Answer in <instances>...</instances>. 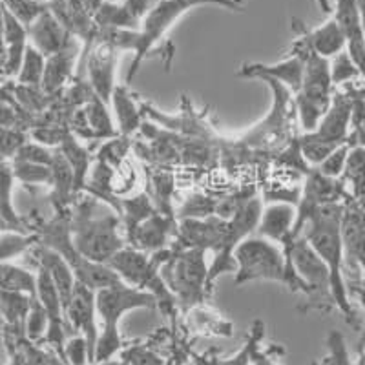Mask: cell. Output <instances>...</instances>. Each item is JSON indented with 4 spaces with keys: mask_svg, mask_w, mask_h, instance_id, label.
I'll use <instances>...</instances> for the list:
<instances>
[{
    "mask_svg": "<svg viewBox=\"0 0 365 365\" xmlns=\"http://www.w3.org/2000/svg\"><path fill=\"white\" fill-rule=\"evenodd\" d=\"M344 205L332 203L319 208L303 228V237L314 249L331 274V294L334 305L353 318V309L349 303L347 287L344 279V243H341L340 221Z\"/></svg>",
    "mask_w": 365,
    "mask_h": 365,
    "instance_id": "6da1fadb",
    "label": "cell"
},
{
    "mask_svg": "<svg viewBox=\"0 0 365 365\" xmlns=\"http://www.w3.org/2000/svg\"><path fill=\"white\" fill-rule=\"evenodd\" d=\"M234 262H236V285L256 282V279H269V282L283 283L291 291H302L307 294L303 282L287 262L285 252L274 245V241L259 236L245 237L234 250Z\"/></svg>",
    "mask_w": 365,
    "mask_h": 365,
    "instance_id": "7a4b0ae2",
    "label": "cell"
},
{
    "mask_svg": "<svg viewBox=\"0 0 365 365\" xmlns=\"http://www.w3.org/2000/svg\"><path fill=\"white\" fill-rule=\"evenodd\" d=\"M96 307L104 322V331L96 345L93 358L104 361L108 360L120 345L119 329H117L120 316L132 311V309L158 307V299L152 292L141 291V289H135V287H130L120 282L115 285L104 287L96 292Z\"/></svg>",
    "mask_w": 365,
    "mask_h": 365,
    "instance_id": "3957f363",
    "label": "cell"
},
{
    "mask_svg": "<svg viewBox=\"0 0 365 365\" xmlns=\"http://www.w3.org/2000/svg\"><path fill=\"white\" fill-rule=\"evenodd\" d=\"M93 201L88 200L86 205H81L73 227L70 228L71 243L75 250L83 257L96 263L110 262L120 249H125V241L119 236V217L103 216L93 217Z\"/></svg>",
    "mask_w": 365,
    "mask_h": 365,
    "instance_id": "277c9868",
    "label": "cell"
},
{
    "mask_svg": "<svg viewBox=\"0 0 365 365\" xmlns=\"http://www.w3.org/2000/svg\"><path fill=\"white\" fill-rule=\"evenodd\" d=\"M207 249L190 247L172 252L170 259L161 267V278L175 292L182 307H192L203 299L208 287Z\"/></svg>",
    "mask_w": 365,
    "mask_h": 365,
    "instance_id": "5b68a950",
    "label": "cell"
},
{
    "mask_svg": "<svg viewBox=\"0 0 365 365\" xmlns=\"http://www.w3.org/2000/svg\"><path fill=\"white\" fill-rule=\"evenodd\" d=\"M203 4H220L232 8V0H161L152 11L143 19V28L137 31V46H135V58L132 63L128 81L132 79L135 71L139 70V64L148 53L150 48L166 35V31L175 24L182 13H187L194 6Z\"/></svg>",
    "mask_w": 365,
    "mask_h": 365,
    "instance_id": "8992f818",
    "label": "cell"
},
{
    "mask_svg": "<svg viewBox=\"0 0 365 365\" xmlns=\"http://www.w3.org/2000/svg\"><path fill=\"white\" fill-rule=\"evenodd\" d=\"M285 257L289 265L292 267L294 274L303 282L307 294L311 298L329 299L334 303L331 294V274L324 259L314 252L305 237H296V240L285 241Z\"/></svg>",
    "mask_w": 365,
    "mask_h": 365,
    "instance_id": "52a82bcc",
    "label": "cell"
},
{
    "mask_svg": "<svg viewBox=\"0 0 365 365\" xmlns=\"http://www.w3.org/2000/svg\"><path fill=\"white\" fill-rule=\"evenodd\" d=\"M344 257L365 270V210L349 195L340 221Z\"/></svg>",
    "mask_w": 365,
    "mask_h": 365,
    "instance_id": "ba28073f",
    "label": "cell"
},
{
    "mask_svg": "<svg viewBox=\"0 0 365 365\" xmlns=\"http://www.w3.org/2000/svg\"><path fill=\"white\" fill-rule=\"evenodd\" d=\"M96 291L81 282H75L73 292H71L70 303H68L64 314L71 322L75 329L84 332L88 344V354L93 360L97 345V329H96Z\"/></svg>",
    "mask_w": 365,
    "mask_h": 365,
    "instance_id": "9c48e42d",
    "label": "cell"
},
{
    "mask_svg": "<svg viewBox=\"0 0 365 365\" xmlns=\"http://www.w3.org/2000/svg\"><path fill=\"white\" fill-rule=\"evenodd\" d=\"M115 57L117 48L108 41L99 37V42L91 48L88 53L86 68L90 75V83L96 96L103 103H108L113 93V73H115Z\"/></svg>",
    "mask_w": 365,
    "mask_h": 365,
    "instance_id": "30bf717a",
    "label": "cell"
},
{
    "mask_svg": "<svg viewBox=\"0 0 365 365\" xmlns=\"http://www.w3.org/2000/svg\"><path fill=\"white\" fill-rule=\"evenodd\" d=\"M351 108H353V97L345 93L332 96L331 106L319 120L318 128L311 132V135L322 141L334 143V145L347 143L349 130H351Z\"/></svg>",
    "mask_w": 365,
    "mask_h": 365,
    "instance_id": "8fae6325",
    "label": "cell"
},
{
    "mask_svg": "<svg viewBox=\"0 0 365 365\" xmlns=\"http://www.w3.org/2000/svg\"><path fill=\"white\" fill-rule=\"evenodd\" d=\"M172 234H178V228L170 214L155 212L141 225H137L135 230L128 237L137 250L155 254L165 249Z\"/></svg>",
    "mask_w": 365,
    "mask_h": 365,
    "instance_id": "7c38bea8",
    "label": "cell"
},
{
    "mask_svg": "<svg viewBox=\"0 0 365 365\" xmlns=\"http://www.w3.org/2000/svg\"><path fill=\"white\" fill-rule=\"evenodd\" d=\"M29 35L35 44V50L41 51L44 57H51L68 46V28L48 9H44L29 24Z\"/></svg>",
    "mask_w": 365,
    "mask_h": 365,
    "instance_id": "4fadbf2b",
    "label": "cell"
},
{
    "mask_svg": "<svg viewBox=\"0 0 365 365\" xmlns=\"http://www.w3.org/2000/svg\"><path fill=\"white\" fill-rule=\"evenodd\" d=\"M294 221L296 210L291 203L278 201V203L269 205L267 208H263L259 221H257V236L269 241L285 243L291 237Z\"/></svg>",
    "mask_w": 365,
    "mask_h": 365,
    "instance_id": "5bb4252c",
    "label": "cell"
},
{
    "mask_svg": "<svg viewBox=\"0 0 365 365\" xmlns=\"http://www.w3.org/2000/svg\"><path fill=\"white\" fill-rule=\"evenodd\" d=\"M303 68H305V63H303V57L299 53L278 64H272V66L270 64H252V66L243 68L240 75H243V77H259V79L267 77V79L276 81V83L283 84V86L296 93L302 86Z\"/></svg>",
    "mask_w": 365,
    "mask_h": 365,
    "instance_id": "9a60e30c",
    "label": "cell"
},
{
    "mask_svg": "<svg viewBox=\"0 0 365 365\" xmlns=\"http://www.w3.org/2000/svg\"><path fill=\"white\" fill-rule=\"evenodd\" d=\"M38 262H41V269H44L46 272L50 274L51 282L57 287V292L61 296V302H63V307L66 311L68 303H70L71 292H73L75 287V274L71 272L70 265L64 262V257L61 256L55 250L48 249L41 250V256H38Z\"/></svg>",
    "mask_w": 365,
    "mask_h": 365,
    "instance_id": "2e32d148",
    "label": "cell"
},
{
    "mask_svg": "<svg viewBox=\"0 0 365 365\" xmlns=\"http://www.w3.org/2000/svg\"><path fill=\"white\" fill-rule=\"evenodd\" d=\"M303 38H305L307 46L314 53L325 58L334 57V55H338L340 51H344L347 48L344 31H341V28L338 26V22L334 19H331V21L319 26V28L305 34Z\"/></svg>",
    "mask_w": 365,
    "mask_h": 365,
    "instance_id": "e0dca14e",
    "label": "cell"
},
{
    "mask_svg": "<svg viewBox=\"0 0 365 365\" xmlns=\"http://www.w3.org/2000/svg\"><path fill=\"white\" fill-rule=\"evenodd\" d=\"M341 181L351 185V197L365 210V146H353L349 152Z\"/></svg>",
    "mask_w": 365,
    "mask_h": 365,
    "instance_id": "ac0fdd59",
    "label": "cell"
},
{
    "mask_svg": "<svg viewBox=\"0 0 365 365\" xmlns=\"http://www.w3.org/2000/svg\"><path fill=\"white\" fill-rule=\"evenodd\" d=\"M75 51L70 48H64L63 51L51 55L44 66V75H42V86L46 91H55L63 86L71 73V64H73Z\"/></svg>",
    "mask_w": 365,
    "mask_h": 365,
    "instance_id": "d6986e66",
    "label": "cell"
},
{
    "mask_svg": "<svg viewBox=\"0 0 365 365\" xmlns=\"http://www.w3.org/2000/svg\"><path fill=\"white\" fill-rule=\"evenodd\" d=\"M110 101H112L117 117H119L120 133L126 137L135 132L137 128H141V110L133 103L132 97L126 93L125 88H115Z\"/></svg>",
    "mask_w": 365,
    "mask_h": 365,
    "instance_id": "ffe728a7",
    "label": "cell"
},
{
    "mask_svg": "<svg viewBox=\"0 0 365 365\" xmlns=\"http://www.w3.org/2000/svg\"><path fill=\"white\" fill-rule=\"evenodd\" d=\"M61 152H63L66 161L70 163L71 170H73V190L79 192L84 187V178H86L88 166H90V155L70 133L64 135L63 143H61Z\"/></svg>",
    "mask_w": 365,
    "mask_h": 365,
    "instance_id": "44dd1931",
    "label": "cell"
},
{
    "mask_svg": "<svg viewBox=\"0 0 365 365\" xmlns=\"http://www.w3.org/2000/svg\"><path fill=\"white\" fill-rule=\"evenodd\" d=\"M0 289L11 292H34L37 291V278L28 270L0 265Z\"/></svg>",
    "mask_w": 365,
    "mask_h": 365,
    "instance_id": "7402d4cb",
    "label": "cell"
},
{
    "mask_svg": "<svg viewBox=\"0 0 365 365\" xmlns=\"http://www.w3.org/2000/svg\"><path fill=\"white\" fill-rule=\"evenodd\" d=\"M44 55L35 50L34 46H29L24 51L19 81L24 84H38L42 81V75H44Z\"/></svg>",
    "mask_w": 365,
    "mask_h": 365,
    "instance_id": "603a6c76",
    "label": "cell"
},
{
    "mask_svg": "<svg viewBox=\"0 0 365 365\" xmlns=\"http://www.w3.org/2000/svg\"><path fill=\"white\" fill-rule=\"evenodd\" d=\"M11 185L13 172L8 165L0 163V220L6 223L19 225V217L11 207Z\"/></svg>",
    "mask_w": 365,
    "mask_h": 365,
    "instance_id": "cb8c5ba5",
    "label": "cell"
},
{
    "mask_svg": "<svg viewBox=\"0 0 365 365\" xmlns=\"http://www.w3.org/2000/svg\"><path fill=\"white\" fill-rule=\"evenodd\" d=\"M351 148H353V146L349 145V143L340 145L336 150H334V152H331V154H329L324 161L316 166V170H318L322 175H325V178L340 179L341 174H344V170H345V163H347Z\"/></svg>",
    "mask_w": 365,
    "mask_h": 365,
    "instance_id": "d4e9b609",
    "label": "cell"
},
{
    "mask_svg": "<svg viewBox=\"0 0 365 365\" xmlns=\"http://www.w3.org/2000/svg\"><path fill=\"white\" fill-rule=\"evenodd\" d=\"M360 75V70H358V66L354 64V61L351 58V55H349L347 51L344 50L338 55H334V61L331 63L332 86H334V84L347 83V81L351 79H356Z\"/></svg>",
    "mask_w": 365,
    "mask_h": 365,
    "instance_id": "484cf974",
    "label": "cell"
},
{
    "mask_svg": "<svg viewBox=\"0 0 365 365\" xmlns=\"http://www.w3.org/2000/svg\"><path fill=\"white\" fill-rule=\"evenodd\" d=\"M2 2L6 4L4 9H8L22 24H31L44 11L38 0H2Z\"/></svg>",
    "mask_w": 365,
    "mask_h": 365,
    "instance_id": "4316f807",
    "label": "cell"
},
{
    "mask_svg": "<svg viewBox=\"0 0 365 365\" xmlns=\"http://www.w3.org/2000/svg\"><path fill=\"white\" fill-rule=\"evenodd\" d=\"M15 175L24 182H41L50 185L51 182V166L35 165V163L19 161L15 163Z\"/></svg>",
    "mask_w": 365,
    "mask_h": 365,
    "instance_id": "83f0119b",
    "label": "cell"
},
{
    "mask_svg": "<svg viewBox=\"0 0 365 365\" xmlns=\"http://www.w3.org/2000/svg\"><path fill=\"white\" fill-rule=\"evenodd\" d=\"M154 192H155V208L163 214H170V195L174 192V179L166 172H158L154 175Z\"/></svg>",
    "mask_w": 365,
    "mask_h": 365,
    "instance_id": "f1b7e54d",
    "label": "cell"
},
{
    "mask_svg": "<svg viewBox=\"0 0 365 365\" xmlns=\"http://www.w3.org/2000/svg\"><path fill=\"white\" fill-rule=\"evenodd\" d=\"M19 161L26 163H35V165H46L50 166L51 161H53V154H50L44 146L37 145H24L19 148Z\"/></svg>",
    "mask_w": 365,
    "mask_h": 365,
    "instance_id": "f546056e",
    "label": "cell"
},
{
    "mask_svg": "<svg viewBox=\"0 0 365 365\" xmlns=\"http://www.w3.org/2000/svg\"><path fill=\"white\" fill-rule=\"evenodd\" d=\"M48 324H50V319H48V312H46V309L42 307L41 302L38 303L35 302L34 305H31V312H29V322H28L29 336L31 338L41 336Z\"/></svg>",
    "mask_w": 365,
    "mask_h": 365,
    "instance_id": "4dcf8cb0",
    "label": "cell"
},
{
    "mask_svg": "<svg viewBox=\"0 0 365 365\" xmlns=\"http://www.w3.org/2000/svg\"><path fill=\"white\" fill-rule=\"evenodd\" d=\"M29 241L19 236L0 237V257H13L28 247Z\"/></svg>",
    "mask_w": 365,
    "mask_h": 365,
    "instance_id": "1f68e13d",
    "label": "cell"
},
{
    "mask_svg": "<svg viewBox=\"0 0 365 365\" xmlns=\"http://www.w3.org/2000/svg\"><path fill=\"white\" fill-rule=\"evenodd\" d=\"M88 349V344H86V338H75V340H71L70 344H68V358H70V361L73 365H84V351Z\"/></svg>",
    "mask_w": 365,
    "mask_h": 365,
    "instance_id": "d6a6232c",
    "label": "cell"
},
{
    "mask_svg": "<svg viewBox=\"0 0 365 365\" xmlns=\"http://www.w3.org/2000/svg\"><path fill=\"white\" fill-rule=\"evenodd\" d=\"M252 360H254V364H256V365H274L272 361L269 360V358L263 356V354H257V353L252 354Z\"/></svg>",
    "mask_w": 365,
    "mask_h": 365,
    "instance_id": "836d02e7",
    "label": "cell"
},
{
    "mask_svg": "<svg viewBox=\"0 0 365 365\" xmlns=\"http://www.w3.org/2000/svg\"><path fill=\"white\" fill-rule=\"evenodd\" d=\"M358 11H360L361 29H364V34H365V0H358Z\"/></svg>",
    "mask_w": 365,
    "mask_h": 365,
    "instance_id": "e575fe53",
    "label": "cell"
},
{
    "mask_svg": "<svg viewBox=\"0 0 365 365\" xmlns=\"http://www.w3.org/2000/svg\"><path fill=\"white\" fill-rule=\"evenodd\" d=\"M319 6H322V9H324L325 13H331V6H329L327 0H318Z\"/></svg>",
    "mask_w": 365,
    "mask_h": 365,
    "instance_id": "d590c367",
    "label": "cell"
},
{
    "mask_svg": "<svg viewBox=\"0 0 365 365\" xmlns=\"http://www.w3.org/2000/svg\"><path fill=\"white\" fill-rule=\"evenodd\" d=\"M108 2H117V0H108Z\"/></svg>",
    "mask_w": 365,
    "mask_h": 365,
    "instance_id": "8d00e7d4",
    "label": "cell"
},
{
    "mask_svg": "<svg viewBox=\"0 0 365 365\" xmlns=\"http://www.w3.org/2000/svg\"><path fill=\"white\" fill-rule=\"evenodd\" d=\"M0 161H2V154H0Z\"/></svg>",
    "mask_w": 365,
    "mask_h": 365,
    "instance_id": "74e56055",
    "label": "cell"
}]
</instances>
